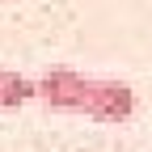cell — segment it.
Masks as SVG:
<instances>
[{
	"instance_id": "2",
	"label": "cell",
	"mask_w": 152,
	"mask_h": 152,
	"mask_svg": "<svg viewBox=\"0 0 152 152\" xmlns=\"http://www.w3.org/2000/svg\"><path fill=\"white\" fill-rule=\"evenodd\" d=\"M93 76L76 72V68H47L42 76L34 80L38 89V102L47 110H64V114H80L85 110V93H89Z\"/></svg>"
},
{
	"instance_id": "1",
	"label": "cell",
	"mask_w": 152,
	"mask_h": 152,
	"mask_svg": "<svg viewBox=\"0 0 152 152\" xmlns=\"http://www.w3.org/2000/svg\"><path fill=\"white\" fill-rule=\"evenodd\" d=\"M80 114L93 123H127L135 114V89L127 80H114V76H97V80H89Z\"/></svg>"
},
{
	"instance_id": "3",
	"label": "cell",
	"mask_w": 152,
	"mask_h": 152,
	"mask_svg": "<svg viewBox=\"0 0 152 152\" xmlns=\"http://www.w3.org/2000/svg\"><path fill=\"white\" fill-rule=\"evenodd\" d=\"M34 97H38V89H34L30 76L0 68V114H4V110H21V106L34 102Z\"/></svg>"
}]
</instances>
